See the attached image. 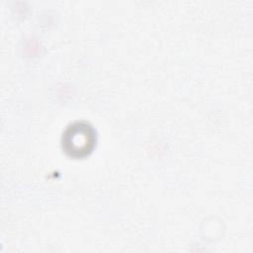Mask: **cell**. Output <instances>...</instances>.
Returning <instances> with one entry per match:
<instances>
[{
  "instance_id": "6da1fadb",
  "label": "cell",
  "mask_w": 253,
  "mask_h": 253,
  "mask_svg": "<svg viewBox=\"0 0 253 253\" xmlns=\"http://www.w3.org/2000/svg\"><path fill=\"white\" fill-rule=\"evenodd\" d=\"M96 143L94 128L85 122H75L67 126L62 136L64 151L75 158L88 155Z\"/></svg>"
}]
</instances>
